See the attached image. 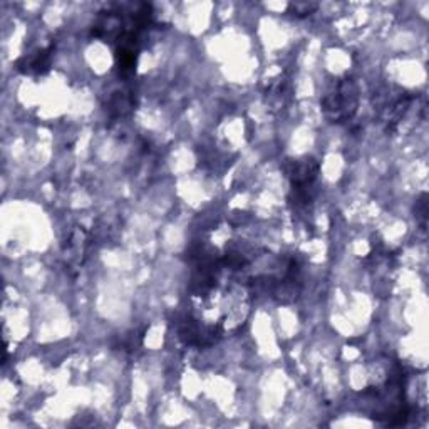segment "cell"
Segmentation results:
<instances>
[{
    "instance_id": "6da1fadb",
    "label": "cell",
    "mask_w": 429,
    "mask_h": 429,
    "mask_svg": "<svg viewBox=\"0 0 429 429\" xmlns=\"http://www.w3.org/2000/svg\"><path fill=\"white\" fill-rule=\"evenodd\" d=\"M357 88L353 79H342L327 92L322 99V111L332 122H342L350 120L357 109Z\"/></svg>"
},
{
    "instance_id": "7a4b0ae2",
    "label": "cell",
    "mask_w": 429,
    "mask_h": 429,
    "mask_svg": "<svg viewBox=\"0 0 429 429\" xmlns=\"http://www.w3.org/2000/svg\"><path fill=\"white\" fill-rule=\"evenodd\" d=\"M51 52L52 49L49 47L42 49L32 57H24L17 64L19 71H22L24 74H46L49 67H51Z\"/></svg>"
},
{
    "instance_id": "3957f363",
    "label": "cell",
    "mask_w": 429,
    "mask_h": 429,
    "mask_svg": "<svg viewBox=\"0 0 429 429\" xmlns=\"http://www.w3.org/2000/svg\"><path fill=\"white\" fill-rule=\"evenodd\" d=\"M292 9H293V12H296V14L307 15L312 10H316L317 6H316V3H293Z\"/></svg>"
}]
</instances>
